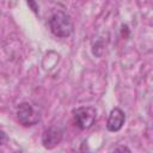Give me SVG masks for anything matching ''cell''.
Segmentation results:
<instances>
[{
    "mask_svg": "<svg viewBox=\"0 0 153 153\" xmlns=\"http://www.w3.org/2000/svg\"><path fill=\"white\" fill-rule=\"evenodd\" d=\"M49 27L51 32L57 37H68L73 32V23L71 17L62 12L57 11L49 18Z\"/></svg>",
    "mask_w": 153,
    "mask_h": 153,
    "instance_id": "6da1fadb",
    "label": "cell"
},
{
    "mask_svg": "<svg viewBox=\"0 0 153 153\" xmlns=\"http://www.w3.org/2000/svg\"><path fill=\"white\" fill-rule=\"evenodd\" d=\"M17 117L23 126L30 127L37 124L41 121V111L38 110V106L33 105L32 103L23 102L17 109Z\"/></svg>",
    "mask_w": 153,
    "mask_h": 153,
    "instance_id": "7a4b0ae2",
    "label": "cell"
},
{
    "mask_svg": "<svg viewBox=\"0 0 153 153\" xmlns=\"http://www.w3.org/2000/svg\"><path fill=\"white\" fill-rule=\"evenodd\" d=\"M74 123L80 129H88L97 118V110L92 106H81L73 111Z\"/></svg>",
    "mask_w": 153,
    "mask_h": 153,
    "instance_id": "3957f363",
    "label": "cell"
},
{
    "mask_svg": "<svg viewBox=\"0 0 153 153\" xmlns=\"http://www.w3.org/2000/svg\"><path fill=\"white\" fill-rule=\"evenodd\" d=\"M62 136H63V131L61 128L54 127V126L49 127L48 129L44 130V133L42 135V143L45 148L51 149L61 142Z\"/></svg>",
    "mask_w": 153,
    "mask_h": 153,
    "instance_id": "277c9868",
    "label": "cell"
},
{
    "mask_svg": "<svg viewBox=\"0 0 153 153\" xmlns=\"http://www.w3.org/2000/svg\"><path fill=\"white\" fill-rule=\"evenodd\" d=\"M126 121V115L120 108H114L110 111V115L108 117L106 122V129L109 131H118Z\"/></svg>",
    "mask_w": 153,
    "mask_h": 153,
    "instance_id": "5b68a950",
    "label": "cell"
},
{
    "mask_svg": "<svg viewBox=\"0 0 153 153\" xmlns=\"http://www.w3.org/2000/svg\"><path fill=\"white\" fill-rule=\"evenodd\" d=\"M111 153H131V152H130V149L127 146H118Z\"/></svg>",
    "mask_w": 153,
    "mask_h": 153,
    "instance_id": "8992f818",
    "label": "cell"
},
{
    "mask_svg": "<svg viewBox=\"0 0 153 153\" xmlns=\"http://www.w3.org/2000/svg\"><path fill=\"white\" fill-rule=\"evenodd\" d=\"M7 141H8V136H7V134L0 128V146H1V145H5Z\"/></svg>",
    "mask_w": 153,
    "mask_h": 153,
    "instance_id": "52a82bcc",
    "label": "cell"
},
{
    "mask_svg": "<svg viewBox=\"0 0 153 153\" xmlns=\"http://www.w3.org/2000/svg\"><path fill=\"white\" fill-rule=\"evenodd\" d=\"M27 6L32 7V11H33L35 13H38V6H37V4H36V2L30 1V2H27Z\"/></svg>",
    "mask_w": 153,
    "mask_h": 153,
    "instance_id": "ba28073f",
    "label": "cell"
}]
</instances>
